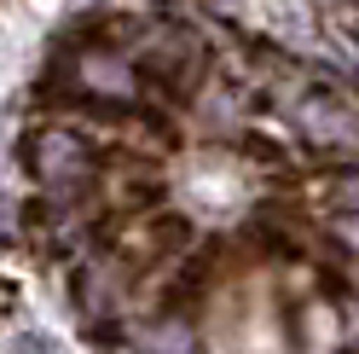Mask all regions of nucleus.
Returning <instances> with one entry per match:
<instances>
[{"mask_svg": "<svg viewBox=\"0 0 359 354\" xmlns=\"http://www.w3.org/2000/svg\"><path fill=\"white\" fill-rule=\"evenodd\" d=\"M29 169L47 192H76L93 181V151L76 134H64V128H47V134L29 140Z\"/></svg>", "mask_w": 359, "mask_h": 354, "instance_id": "nucleus-1", "label": "nucleus"}, {"mask_svg": "<svg viewBox=\"0 0 359 354\" xmlns=\"http://www.w3.org/2000/svg\"><path fill=\"white\" fill-rule=\"evenodd\" d=\"M296 128L313 140V145H348L359 140V117L342 105V99H330V93H313L296 105Z\"/></svg>", "mask_w": 359, "mask_h": 354, "instance_id": "nucleus-2", "label": "nucleus"}, {"mask_svg": "<svg viewBox=\"0 0 359 354\" xmlns=\"http://www.w3.org/2000/svg\"><path fill=\"white\" fill-rule=\"evenodd\" d=\"M76 76H81L87 93H99V99H116V105L133 99V70H128V58H116V53H87V58H76Z\"/></svg>", "mask_w": 359, "mask_h": 354, "instance_id": "nucleus-3", "label": "nucleus"}, {"mask_svg": "<svg viewBox=\"0 0 359 354\" xmlns=\"http://www.w3.org/2000/svg\"><path fill=\"white\" fill-rule=\"evenodd\" d=\"M156 76H163L174 93H186V87H197V76H203V47H197L191 35H163L156 41Z\"/></svg>", "mask_w": 359, "mask_h": 354, "instance_id": "nucleus-4", "label": "nucleus"}, {"mask_svg": "<svg viewBox=\"0 0 359 354\" xmlns=\"http://www.w3.org/2000/svg\"><path fill=\"white\" fill-rule=\"evenodd\" d=\"M133 354H197V337L180 320H168V325L140 331V337H133Z\"/></svg>", "mask_w": 359, "mask_h": 354, "instance_id": "nucleus-5", "label": "nucleus"}, {"mask_svg": "<svg viewBox=\"0 0 359 354\" xmlns=\"http://www.w3.org/2000/svg\"><path fill=\"white\" fill-rule=\"evenodd\" d=\"M76 302H81V314L87 320H99V314H110V308H116V284H110V273H99V268H87L81 279H76Z\"/></svg>", "mask_w": 359, "mask_h": 354, "instance_id": "nucleus-6", "label": "nucleus"}, {"mask_svg": "<svg viewBox=\"0 0 359 354\" xmlns=\"http://www.w3.org/2000/svg\"><path fill=\"white\" fill-rule=\"evenodd\" d=\"M12 354H64V348L47 337V331H24V337L12 343Z\"/></svg>", "mask_w": 359, "mask_h": 354, "instance_id": "nucleus-7", "label": "nucleus"}, {"mask_svg": "<svg viewBox=\"0 0 359 354\" xmlns=\"http://www.w3.org/2000/svg\"><path fill=\"white\" fill-rule=\"evenodd\" d=\"M330 197H336L342 209H359V174H342V181L330 186Z\"/></svg>", "mask_w": 359, "mask_h": 354, "instance_id": "nucleus-8", "label": "nucleus"}, {"mask_svg": "<svg viewBox=\"0 0 359 354\" xmlns=\"http://www.w3.org/2000/svg\"><path fill=\"white\" fill-rule=\"evenodd\" d=\"M336 238H342V244L359 256V215H342V221H336Z\"/></svg>", "mask_w": 359, "mask_h": 354, "instance_id": "nucleus-9", "label": "nucleus"}, {"mask_svg": "<svg viewBox=\"0 0 359 354\" xmlns=\"http://www.w3.org/2000/svg\"><path fill=\"white\" fill-rule=\"evenodd\" d=\"M0 250H6V227H0Z\"/></svg>", "mask_w": 359, "mask_h": 354, "instance_id": "nucleus-10", "label": "nucleus"}]
</instances>
